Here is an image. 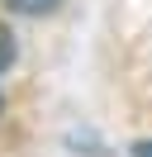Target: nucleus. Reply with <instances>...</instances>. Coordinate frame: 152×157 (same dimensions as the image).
I'll list each match as a JSON object with an SVG mask.
<instances>
[{"instance_id": "nucleus-1", "label": "nucleus", "mask_w": 152, "mask_h": 157, "mask_svg": "<svg viewBox=\"0 0 152 157\" xmlns=\"http://www.w3.org/2000/svg\"><path fill=\"white\" fill-rule=\"evenodd\" d=\"M10 10H19V14H48V10H57V0H10Z\"/></svg>"}, {"instance_id": "nucleus-2", "label": "nucleus", "mask_w": 152, "mask_h": 157, "mask_svg": "<svg viewBox=\"0 0 152 157\" xmlns=\"http://www.w3.org/2000/svg\"><path fill=\"white\" fill-rule=\"evenodd\" d=\"M10 62H14V33H10L5 24H0V71H5Z\"/></svg>"}, {"instance_id": "nucleus-3", "label": "nucleus", "mask_w": 152, "mask_h": 157, "mask_svg": "<svg viewBox=\"0 0 152 157\" xmlns=\"http://www.w3.org/2000/svg\"><path fill=\"white\" fill-rule=\"evenodd\" d=\"M138 157H152V143H138Z\"/></svg>"}]
</instances>
